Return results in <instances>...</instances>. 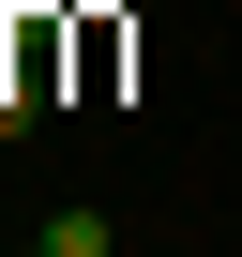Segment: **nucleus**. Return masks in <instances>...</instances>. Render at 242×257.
Returning <instances> with one entry per match:
<instances>
[{"mask_svg": "<svg viewBox=\"0 0 242 257\" xmlns=\"http://www.w3.org/2000/svg\"><path fill=\"white\" fill-rule=\"evenodd\" d=\"M31 257H121V227H106V212H46V227H31Z\"/></svg>", "mask_w": 242, "mask_h": 257, "instance_id": "nucleus-1", "label": "nucleus"}, {"mask_svg": "<svg viewBox=\"0 0 242 257\" xmlns=\"http://www.w3.org/2000/svg\"><path fill=\"white\" fill-rule=\"evenodd\" d=\"M16 16H76V0H16Z\"/></svg>", "mask_w": 242, "mask_h": 257, "instance_id": "nucleus-2", "label": "nucleus"}]
</instances>
